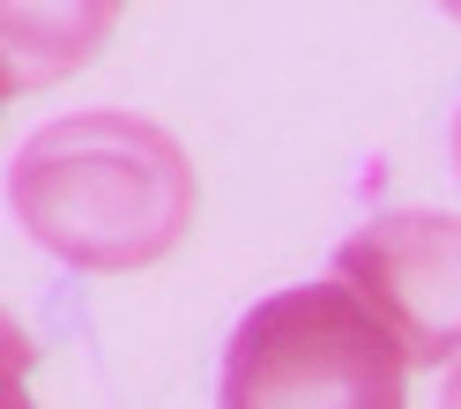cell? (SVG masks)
<instances>
[{"label": "cell", "instance_id": "cell-8", "mask_svg": "<svg viewBox=\"0 0 461 409\" xmlns=\"http://www.w3.org/2000/svg\"><path fill=\"white\" fill-rule=\"evenodd\" d=\"M439 8H447V15H454V23H461V0H439Z\"/></svg>", "mask_w": 461, "mask_h": 409}, {"label": "cell", "instance_id": "cell-4", "mask_svg": "<svg viewBox=\"0 0 461 409\" xmlns=\"http://www.w3.org/2000/svg\"><path fill=\"white\" fill-rule=\"evenodd\" d=\"M127 0H0V105L52 90L104 52Z\"/></svg>", "mask_w": 461, "mask_h": 409}, {"label": "cell", "instance_id": "cell-7", "mask_svg": "<svg viewBox=\"0 0 461 409\" xmlns=\"http://www.w3.org/2000/svg\"><path fill=\"white\" fill-rule=\"evenodd\" d=\"M454 171H461V112H454Z\"/></svg>", "mask_w": 461, "mask_h": 409}, {"label": "cell", "instance_id": "cell-1", "mask_svg": "<svg viewBox=\"0 0 461 409\" xmlns=\"http://www.w3.org/2000/svg\"><path fill=\"white\" fill-rule=\"evenodd\" d=\"M194 157L179 134L120 105L45 120L8 164V209L68 268L127 276L149 268L194 231Z\"/></svg>", "mask_w": 461, "mask_h": 409}, {"label": "cell", "instance_id": "cell-5", "mask_svg": "<svg viewBox=\"0 0 461 409\" xmlns=\"http://www.w3.org/2000/svg\"><path fill=\"white\" fill-rule=\"evenodd\" d=\"M31 358H38V350H31V335H23L15 320L0 313V409H38V402H31V387H23Z\"/></svg>", "mask_w": 461, "mask_h": 409}, {"label": "cell", "instance_id": "cell-2", "mask_svg": "<svg viewBox=\"0 0 461 409\" xmlns=\"http://www.w3.org/2000/svg\"><path fill=\"white\" fill-rule=\"evenodd\" d=\"M216 409H410V358L357 290L298 283L230 328Z\"/></svg>", "mask_w": 461, "mask_h": 409}, {"label": "cell", "instance_id": "cell-3", "mask_svg": "<svg viewBox=\"0 0 461 409\" xmlns=\"http://www.w3.org/2000/svg\"><path fill=\"white\" fill-rule=\"evenodd\" d=\"M335 283L402 342L410 365L461 358V216L380 209L335 246Z\"/></svg>", "mask_w": 461, "mask_h": 409}, {"label": "cell", "instance_id": "cell-6", "mask_svg": "<svg viewBox=\"0 0 461 409\" xmlns=\"http://www.w3.org/2000/svg\"><path fill=\"white\" fill-rule=\"evenodd\" d=\"M439 409H461V358H454V372H447V387H439Z\"/></svg>", "mask_w": 461, "mask_h": 409}]
</instances>
